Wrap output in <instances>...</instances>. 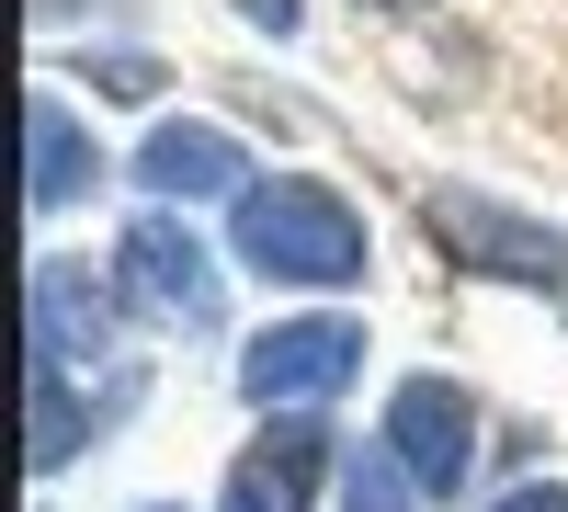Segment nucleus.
Wrapping results in <instances>:
<instances>
[{"label":"nucleus","mask_w":568,"mask_h":512,"mask_svg":"<svg viewBox=\"0 0 568 512\" xmlns=\"http://www.w3.org/2000/svg\"><path fill=\"white\" fill-rule=\"evenodd\" d=\"M420 228L444 240V262L489 273V285H535V297L568 285V240H557V228L546 217H511L489 194H466V182H433V194H420Z\"/></svg>","instance_id":"2"},{"label":"nucleus","mask_w":568,"mask_h":512,"mask_svg":"<svg viewBox=\"0 0 568 512\" xmlns=\"http://www.w3.org/2000/svg\"><path fill=\"white\" fill-rule=\"evenodd\" d=\"M364 12H398V0H364Z\"/></svg>","instance_id":"15"},{"label":"nucleus","mask_w":568,"mask_h":512,"mask_svg":"<svg viewBox=\"0 0 568 512\" xmlns=\"http://www.w3.org/2000/svg\"><path fill=\"white\" fill-rule=\"evenodd\" d=\"M342 501L353 512H409V468H398L387 444H353L342 455Z\"/></svg>","instance_id":"10"},{"label":"nucleus","mask_w":568,"mask_h":512,"mask_svg":"<svg viewBox=\"0 0 568 512\" xmlns=\"http://www.w3.org/2000/svg\"><path fill=\"white\" fill-rule=\"evenodd\" d=\"M375 444L409 468L420 501H455L466 468H478V399H466L455 377H398L387 388V433H375Z\"/></svg>","instance_id":"4"},{"label":"nucleus","mask_w":568,"mask_h":512,"mask_svg":"<svg viewBox=\"0 0 568 512\" xmlns=\"http://www.w3.org/2000/svg\"><path fill=\"white\" fill-rule=\"evenodd\" d=\"M80 80H91V91H114V103H149L171 69H160V58H136V46H91V58H80Z\"/></svg>","instance_id":"11"},{"label":"nucleus","mask_w":568,"mask_h":512,"mask_svg":"<svg viewBox=\"0 0 568 512\" xmlns=\"http://www.w3.org/2000/svg\"><path fill=\"white\" fill-rule=\"evenodd\" d=\"M80 444H91V410L58 388V364H34V479H58Z\"/></svg>","instance_id":"9"},{"label":"nucleus","mask_w":568,"mask_h":512,"mask_svg":"<svg viewBox=\"0 0 568 512\" xmlns=\"http://www.w3.org/2000/svg\"><path fill=\"white\" fill-rule=\"evenodd\" d=\"M149 512H182V501H149Z\"/></svg>","instance_id":"16"},{"label":"nucleus","mask_w":568,"mask_h":512,"mask_svg":"<svg viewBox=\"0 0 568 512\" xmlns=\"http://www.w3.org/2000/svg\"><path fill=\"white\" fill-rule=\"evenodd\" d=\"M34 12H80V0H34Z\"/></svg>","instance_id":"14"},{"label":"nucleus","mask_w":568,"mask_h":512,"mask_svg":"<svg viewBox=\"0 0 568 512\" xmlns=\"http://www.w3.org/2000/svg\"><path fill=\"white\" fill-rule=\"evenodd\" d=\"M489 512H568V490H557V479H535V490H500Z\"/></svg>","instance_id":"12"},{"label":"nucleus","mask_w":568,"mask_h":512,"mask_svg":"<svg viewBox=\"0 0 568 512\" xmlns=\"http://www.w3.org/2000/svg\"><path fill=\"white\" fill-rule=\"evenodd\" d=\"M227 262L273 285H364V217L307 171H251V194L227 205Z\"/></svg>","instance_id":"1"},{"label":"nucleus","mask_w":568,"mask_h":512,"mask_svg":"<svg viewBox=\"0 0 568 512\" xmlns=\"http://www.w3.org/2000/svg\"><path fill=\"white\" fill-rule=\"evenodd\" d=\"M114 297L136 319H171V331H216V262L182 217H136L114 240Z\"/></svg>","instance_id":"5"},{"label":"nucleus","mask_w":568,"mask_h":512,"mask_svg":"<svg viewBox=\"0 0 568 512\" xmlns=\"http://www.w3.org/2000/svg\"><path fill=\"white\" fill-rule=\"evenodd\" d=\"M240 171H251V149H240L227 126L171 114V126H149V137H136V182H149L160 205H182V194H227V205H240V194H251Z\"/></svg>","instance_id":"7"},{"label":"nucleus","mask_w":568,"mask_h":512,"mask_svg":"<svg viewBox=\"0 0 568 512\" xmlns=\"http://www.w3.org/2000/svg\"><path fill=\"white\" fill-rule=\"evenodd\" d=\"M240 12H251L262 34H296V23H307V0H240Z\"/></svg>","instance_id":"13"},{"label":"nucleus","mask_w":568,"mask_h":512,"mask_svg":"<svg viewBox=\"0 0 568 512\" xmlns=\"http://www.w3.org/2000/svg\"><path fill=\"white\" fill-rule=\"evenodd\" d=\"M364 377V319H273V331H251L240 342V399L251 410H284V422H296V410H329Z\"/></svg>","instance_id":"3"},{"label":"nucleus","mask_w":568,"mask_h":512,"mask_svg":"<svg viewBox=\"0 0 568 512\" xmlns=\"http://www.w3.org/2000/svg\"><path fill=\"white\" fill-rule=\"evenodd\" d=\"M91 182H103V171H91L80 114H58V91H34V103H23V194H34V217H69Z\"/></svg>","instance_id":"8"},{"label":"nucleus","mask_w":568,"mask_h":512,"mask_svg":"<svg viewBox=\"0 0 568 512\" xmlns=\"http://www.w3.org/2000/svg\"><path fill=\"white\" fill-rule=\"evenodd\" d=\"M329 479V422H262L227 468V512H307Z\"/></svg>","instance_id":"6"}]
</instances>
